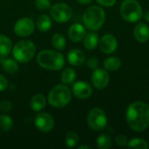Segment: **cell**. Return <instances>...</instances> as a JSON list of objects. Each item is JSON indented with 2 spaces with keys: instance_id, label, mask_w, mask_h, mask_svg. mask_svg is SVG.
<instances>
[{
  "instance_id": "6da1fadb",
  "label": "cell",
  "mask_w": 149,
  "mask_h": 149,
  "mask_svg": "<svg viewBox=\"0 0 149 149\" xmlns=\"http://www.w3.org/2000/svg\"><path fill=\"white\" fill-rule=\"evenodd\" d=\"M126 120L133 131H145L149 126V106L142 101L131 103L127 108Z\"/></svg>"
},
{
  "instance_id": "7a4b0ae2",
  "label": "cell",
  "mask_w": 149,
  "mask_h": 149,
  "mask_svg": "<svg viewBox=\"0 0 149 149\" xmlns=\"http://www.w3.org/2000/svg\"><path fill=\"white\" fill-rule=\"evenodd\" d=\"M37 62L46 70L58 71L64 67L65 59L61 52L47 49L39 52L37 56Z\"/></svg>"
},
{
  "instance_id": "3957f363",
  "label": "cell",
  "mask_w": 149,
  "mask_h": 149,
  "mask_svg": "<svg viewBox=\"0 0 149 149\" xmlns=\"http://www.w3.org/2000/svg\"><path fill=\"white\" fill-rule=\"evenodd\" d=\"M72 100V92L65 84L53 86L48 93L47 100L55 108H62L67 106Z\"/></svg>"
},
{
  "instance_id": "277c9868",
  "label": "cell",
  "mask_w": 149,
  "mask_h": 149,
  "mask_svg": "<svg viewBox=\"0 0 149 149\" xmlns=\"http://www.w3.org/2000/svg\"><path fill=\"white\" fill-rule=\"evenodd\" d=\"M106 20L105 10L97 5L88 7L83 14V23L90 31H98L100 29Z\"/></svg>"
},
{
  "instance_id": "5b68a950",
  "label": "cell",
  "mask_w": 149,
  "mask_h": 149,
  "mask_svg": "<svg viewBox=\"0 0 149 149\" xmlns=\"http://www.w3.org/2000/svg\"><path fill=\"white\" fill-rule=\"evenodd\" d=\"M11 52L17 61L20 63H27L35 56L36 46L31 40H21L14 45Z\"/></svg>"
},
{
  "instance_id": "8992f818",
  "label": "cell",
  "mask_w": 149,
  "mask_h": 149,
  "mask_svg": "<svg viewBox=\"0 0 149 149\" xmlns=\"http://www.w3.org/2000/svg\"><path fill=\"white\" fill-rule=\"evenodd\" d=\"M121 17L127 22L135 23L143 16V10L137 0H124L120 7Z\"/></svg>"
},
{
  "instance_id": "52a82bcc",
  "label": "cell",
  "mask_w": 149,
  "mask_h": 149,
  "mask_svg": "<svg viewBox=\"0 0 149 149\" xmlns=\"http://www.w3.org/2000/svg\"><path fill=\"white\" fill-rule=\"evenodd\" d=\"M87 124L91 129L95 131H101L105 129L107 125V116L102 109L94 107L88 113Z\"/></svg>"
},
{
  "instance_id": "ba28073f",
  "label": "cell",
  "mask_w": 149,
  "mask_h": 149,
  "mask_svg": "<svg viewBox=\"0 0 149 149\" xmlns=\"http://www.w3.org/2000/svg\"><path fill=\"white\" fill-rule=\"evenodd\" d=\"M51 17L53 20L58 23L68 22L72 17V8L64 3H57L51 7L50 10Z\"/></svg>"
},
{
  "instance_id": "9c48e42d",
  "label": "cell",
  "mask_w": 149,
  "mask_h": 149,
  "mask_svg": "<svg viewBox=\"0 0 149 149\" xmlns=\"http://www.w3.org/2000/svg\"><path fill=\"white\" fill-rule=\"evenodd\" d=\"M34 22L30 17H22L18 19L14 25V32L17 36L25 38L32 34L34 31Z\"/></svg>"
},
{
  "instance_id": "30bf717a",
  "label": "cell",
  "mask_w": 149,
  "mask_h": 149,
  "mask_svg": "<svg viewBox=\"0 0 149 149\" xmlns=\"http://www.w3.org/2000/svg\"><path fill=\"white\" fill-rule=\"evenodd\" d=\"M34 124L39 131L43 133H48L53 129L55 122L52 116L49 113H40L35 116Z\"/></svg>"
},
{
  "instance_id": "8fae6325",
  "label": "cell",
  "mask_w": 149,
  "mask_h": 149,
  "mask_svg": "<svg viewBox=\"0 0 149 149\" xmlns=\"http://www.w3.org/2000/svg\"><path fill=\"white\" fill-rule=\"evenodd\" d=\"M91 80L93 83V86L99 90L106 88L110 81V76L109 73L106 69L102 68H97L93 70V72L91 77Z\"/></svg>"
},
{
  "instance_id": "7c38bea8",
  "label": "cell",
  "mask_w": 149,
  "mask_h": 149,
  "mask_svg": "<svg viewBox=\"0 0 149 149\" xmlns=\"http://www.w3.org/2000/svg\"><path fill=\"white\" fill-rule=\"evenodd\" d=\"M72 93L78 99H88L93 94V87L87 82L77 81L72 86Z\"/></svg>"
},
{
  "instance_id": "4fadbf2b",
  "label": "cell",
  "mask_w": 149,
  "mask_h": 149,
  "mask_svg": "<svg viewBox=\"0 0 149 149\" xmlns=\"http://www.w3.org/2000/svg\"><path fill=\"white\" fill-rule=\"evenodd\" d=\"M99 43L101 52L106 54H111L114 52L118 46V41L113 34L104 35Z\"/></svg>"
},
{
  "instance_id": "5bb4252c",
  "label": "cell",
  "mask_w": 149,
  "mask_h": 149,
  "mask_svg": "<svg viewBox=\"0 0 149 149\" xmlns=\"http://www.w3.org/2000/svg\"><path fill=\"white\" fill-rule=\"evenodd\" d=\"M86 35V29L81 24H73L68 30V38L72 42H79L83 40Z\"/></svg>"
},
{
  "instance_id": "9a60e30c",
  "label": "cell",
  "mask_w": 149,
  "mask_h": 149,
  "mask_svg": "<svg viewBox=\"0 0 149 149\" xmlns=\"http://www.w3.org/2000/svg\"><path fill=\"white\" fill-rule=\"evenodd\" d=\"M67 60L73 66H80L86 61V54L79 49H72L67 53Z\"/></svg>"
},
{
  "instance_id": "2e32d148",
  "label": "cell",
  "mask_w": 149,
  "mask_h": 149,
  "mask_svg": "<svg viewBox=\"0 0 149 149\" xmlns=\"http://www.w3.org/2000/svg\"><path fill=\"white\" fill-rule=\"evenodd\" d=\"M134 37L140 43H146L149 40V27L148 24L139 23L134 29Z\"/></svg>"
},
{
  "instance_id": "e0dca14e",
  "label": "cell",
  "mask_w": 149,
  "mask_h": 149,
  "mask_svg": "<svg viewBox=\"0 0 149 149\" xmlns=\"http://www.w3.org/2000/svg\"><path fill=\"white\" fill-rule=\"evenodd\" d=\"M30 106L32 111L34 112H40L43 110L46 106V100L43 94L38 93L31 97L30 100Z\"/></svg>"
},
{
  "instance_id": "ac0fdd59",
  "label": "cell",
  "mask_w": 149,
  "mask_h": 149,
  "mask_svg": "<svg viewBox=\"0 0 149 149\" xmlns=\"http://www.w3.org/2000/svg\"><path fill=\"white\" fill-rule=\"evenodd\" d=\"M99 35L96 32H89L83 38V45L86 50H93L99 45Z\"/></svg>"
},
{
  "instance_id": "d6986e66",
  "label": "cell",
  "mask_w": 149,
  "mask_h": 149,
  "mask_svg": "<svg viewBox=\"0 0 149 149\" xmlns=\"http://www.w3.org/2000/svg\"><path fill=\"white\" fill-rule=\"evenodd\" d=\"M0 64L2 65L3 69L10 74H13L17 72L18 70V65L16 59L7 57L0 58Z\"/></svg>"
},
{
  "instance_id": "ffe728a7",
  "label": "cell",
  "mask_w": 149,
  "mask_h": 149,
  "mask_svg": "<svg viewBox=\"0 0 149 149\" xmlns=\"http://www.w3.org/2000/svg\"><path fill=\"white\" fill-rule=\"evenodd\" d=\"M12 51V42L5 35L0 34V58L7 57Z\"/></svg>"
},
{
  "instance_id": "44dd1931",
  "label": "cell",
  "mask_w": 149,
  "mask_h": 149,
  "mask_svg": "<svg viewBox=\"0 0 149 149\" xmlns=\"http://www.w3.org/2000/svg\"><path fill=\"white\" fill-rule=\"evenodd\" d=\"M36 25H37V28L38 29V31H40L42 32H46L51 29V27L52 25V18L48 15L42 14L37 18Z\"/></svg>"
},
{
  "instance_id": "7402d4cb",
  "label": "cell",
  "mask_w": 149,
  "mask_h": 149,
  "mask_svg": "<svg viewBox=\"0 0 149 149\" xmlns=\"http://www.w3.org/2000/svg\"><path fill=\"white\" fill-rule=\"evenodd\" d=\"M103 65H104V68L107 71L114 72V71H117L120 68L122 62L117 57H110V58H107L105 59Z\"/></svg>"
},
{
  "instance_id": "603a6c76",
  "label": "cell",
  "mask_w": 149,
  "mask_h": 149,
  "mask_svg": "<svg viewBox=\"0 0 149 149\" xmlns=\"http://www.w3.org/2000/svg\"><path fill=\"white\" fill-rule=\"evenodd\" d=\"M76 76H77L76 71L72 67H67L64 69V71L61 73V81L65 85L72 84L75 80Z\"/></svg>"
},
{
  "instance_id": "cb8c5ba5",
  "label": "cell",
  "mask_w": 149,
  "mask_h": 149,
  "mask_svg": "<svg viewBox=\"0 0 149 149\" xmlns=\"http://www.w3.org/2000/svg\"><path fill=\"white\" fill-rule=\"evenodd\" d=\"M52 46L58 50V51H63L65 49L66 46V40L65 38V37L60 34V33H56L52 36Z\"/></svg>"
},
{
  "instance_id": "d4e9b609",
  "label": "cell",
  "mask_w": 149,
  "mask_h": 149,
  "mask_svg": "<svg viewBox=\"0 0 149 149\" xmlns=\"http://www.w3.org/2000/svg\"><path fill=\"white\" fill-rule=\"evenodd\" d=\"M127 146L131 148L136 149H148L149 148L148 143L147 141L141 138H134L127 141Z\"/></svg>"
},
{
  "instance_id": "484cf974",
  "label": "cell",
  "mask_w": 149,
  "mask_h": 149,
  "mask_svg": "<svg viewBox=\"0 0 149 149\" xmlns=\"http://www.w3.org/2000/svg\"><path fill=\"white\" fill-rule=\"evenodd\" d=\"M97 147L100 149H108L112 147V140L107 134H100L97 138Z\"/></svg>"
},
{
  "instance_id": "4316f807",
  "label": "cell",
  "mask_w": 149,
  "mask_h": 149,
  "mask_svg": "<svg viewBox=\"0 0 149 149\" xmlns=\"http://www.w3.org/2000/svg\"><path fill=\"white\" fill-rule=\"evenodd\" d=\"M79 141V138L78 134L75 132H68L65 135V145L67 148H72L77 146Z\"/></svg>"
},
{
  "instance_id": "83f0119b",
  "label": "cell",
  "mask_w": 149,
  "mask_h": 149,
  "mask_svg": "<svg viewBox=\"0 0 149 149\" xmlns=\"http://www.w3.org/2000/svg\"><path fill=\"white\" fill-rule=\"evenodd\" d=\"M13 120L7 114L0 115V129L3 131H10L12 128Z\"/></svg>"
},
{
  "instance_id": "f1b7e54d",
  "label": "cell",
  "mask_w": 149,
  "mask_h": 149,
  "mask_svg": "<svg viewBox=\"0 0 149 149\" xmlns=\"http://www.w3.org/2000/svg\"><path fill=\"white\" fill-rule=\"evenodd\" d=\"M34 4L37 9L39 10H46L51 8V1L50 0H35Z\"/></svg>"
},
{
  "instance_id": "f546056e",
  "label": "cell",
  "mask_w": 149,
  "mask_h": 149,
  "mask_svg": "<svg viewBox=\"0 0 149 149\" xmlns=\"http://www.w3.org/2000/svg\"><path fill=\"white\" fill-rule=\"evenodd\" d=\"M86 65L90 69L95 70L99 67V59L96 57H90L86 60Z\"/></svg>"
},
{
  "instance_id": "4dcf8cb0",
  "label": "cell",
  "mask_w": 149,
  "mask_h": 149,
  "mask_svg": "<svg viewBox=\"0 0 149 149\" xmlns=\"http://www.w3.org/2000/svg\"><path fill=\"white\" fill-rule=\"evenodd\" d=\"M127 138L123 134H119L115 137V142L119 146H126L127 144Z\"/></svg>"
},
{
  "instance_id": "1f68e13d",
  "label": "cell",
  "mask_w": 149,
  "mask_h": 149,
  "mask_svg": "<svg viewBox=\"0 0 149 149\" xmlns=\"http://www.w3.org/2000/svg\"><path fill=\"white\" fill-rule=\"evenodd\" d=\"M12 108V103L9 100H3L0 103V109L3 112H9Z\"/></svg>"
},
{
  "instance_id": "d6a6232c",
  "label": "cell",
  "mask_w": 149,
  "mask_h": 149,
  "mask_svg": "<svg viewBox=\"0 0 149 149\" xmlns=\"http://www.w3.org/2000/svg\"><path fill=\"white\" fill-rule=\"evenodd\" d=\"M99 4L104 7H111L115 4L117 0H96Z\"/></svg>"
},
{
  "instance_id": "836d02e7",
  "label": "cell",
  "mask_w": 149,
  "mask_h": 149,
  "mask_svg": "<svg viewBox=\"0 0 149 149\" xmlns=\"http://www.w3.org/2000/svg\"><path fill=\"white\" fill-rule=\"evenodd\" d=\"M8 85H9V83H8L7 79L3 75L0 74V92H3L5 89H7Z\"/></svg>"
},
{
  "instance_id": "e575fe53",
  "label": "cell",
  "mask_w": 149,
  "mask_h": 149,
  "mask_svg": "<svg viewBox=\"0 0 149 149\" xmlns=\"http://www.w3.org/2000/svg\"><path fill=\"white\" fill-rule=\"evenodd\" d=\"M79 2V3L80 4H83V5H86V4H89L93 2V0H77Z\"/></svg>"
},
{
  "instance_id": "d590c367",
  "label": "cell",
  "mask_w": 149,
  "mask_h": 149,
  "mask_svg": "<svg viewBox=\"0 0 149 149\" xmlns=\"http://www.w3.org/2000/svg\"><path fill=\"white\" fill-rule=\"evenodd\" d=\"M92 148L91 146H87V145H80L78 147V149H89Z\"/></svg>"
},
{
  "instance_id": "8d00e7d4",
  "label": "cell",
  "mask_w": 149,
  "mask_h": 149,
  "mask_svg": "<svg viewBox=\"0 0 149 149\" xmlns=\"http://www.w3.org/2000/svg\"><path fill=\"white\" fill-rule=\"evenodd\" d=\"M144 19H145L147 22H148L149 23V10L144 14Z\"/></svg>"
}]
</instances>
